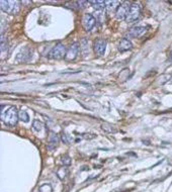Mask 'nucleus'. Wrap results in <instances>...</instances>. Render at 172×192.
I'll return each mask as SVG.
<instances>
[{
	"instance_id": "f3484780",
	"label": "nucleus",
	"mask_w": 172,
	"mask_h": 192,
	"mask_svg": "<svg viewBox=\"0 0 172 192\" xmlns=\"http://www.w3.org/2000/svg\"><path fill=\"white\" fill-rule=\"evenodd\" d=\"M89 4H91L96 10H101L105 7V1L102 0H91L89 1Z\"/></svg>"
},
{
	"instance_id": "423d86ee",
	"label": "nucleus",
	"mask_w": 172,
	"mask_h": 192,
	"mask_svg": "<svg viewBox=\"0 0 172 192\" xmlns=\"http://www.w3.org/2000/svg\"><path fill=\"white\" fill-rule=\"evenodd\" d=\"M95 24H96V20L94 19L92 14H84L83 15L82 26L86 32H90V30L95 26Z\"/></svg>"
},
{
	"instance_id": "a211bd4d",
	"label": "nucleus",
	"mask_w": 172,
	"mask_h": 192,
	"mask_svg": "<svg viewBox=\"0 0 172 192\" xmlns=\"http://www.w3.org/2000/svg\"><path fill=\"white\" fill-rule=\"evenodd\" d=\"M68 176V169L66 167H61L57 170V177L60 180H64Z\"/></svg>"
},
{
	"instance_id": "7ed1b4c3",
	"label": "nucleus",
	"mask_w": 172,
	"mask_h": 192,
	"mask_svg": "<svg viewBox=\"0 0 172 192\" xmlns=\"http://www.w3.org/2000/svg\"><path fill=\"white\" fill-rule=\"evenodd\" d=\"M140 16H141V6L139 4H137V3H133V4H131V7H130L126 21L128 24H132V22H135L136 20H138Z\"/></svg>"
},
{
	"instance_id": "aec40b11",
	"label": "nucleus",
	"mask_w": 172,
	"mask_h": 192,
	"mask_svg": "<svg viewBox=\"0 0 172 192\" xmlns=\"http://www.w3.org/2000/svg\"><path fill=\"white\" fill-rule=\"evenodd\" d=\"M18 117H20V120L21 121H24V122H29V115L24 109H21L20 112H18Z\"/></svg>"
},
{
	"instance_id": "2eb2a0df",
	"label": "nucleus",
	"mask_w": 172,
	"mask_h": 192,
	"mask_svg": "<svg viewBox=\"0 0 172 192\" xmlns=\"http://www.w3.org/2000/svg\"><path fill=\"white\" fill-rule=\"evenodd\" d=\"M80 51L84 57H86L89 54V41L86 38H82L80 41Z\"/></svg>"
},
{
	"instance_id": "f8f14e48",
	"label": "nucleus",
	"mask_w": 172,
	"mask_h": 192,
	"mask_svg": "<svg viewBox=\"0 0 172 192\" xmlns=\"http://www.w3.org/2000/svg\"><path fill=\"white\" fill-rule=\"evenodd\" d=\"M132 48H133V44L128 38H123V40H121L120 44H118V51L120 52H127Z\"/></svg>"
},
{
	"instance_id": "6e6552de",
	"label": "nucleus",
	"mask_w": 172,
	"mask_h": 192,
	"mask_svg": "<svg viewBox=\"0 0 172 192\" xmlns=\"http://www.w3.org/2000/svg\"><path fill=\"white\" fill-rule=\"evenodd\" d=\"M79 50H80V47H79L78 43L72 44L70 46V48L67 50L66 56H65V60H67V61H74L76 58H77V56H78Z\"/></svg>"
},
{
	"instance_id": "b1692460",
	"label": "nucleus",
	"mask_w": 172,
	"mask_h": 192,
	"mask_svg": "<svg viewBox=\"0 0 172 192\" xmlns=\"http://www.w3.org/2000/svg\"><path fill=\"white\" fill-rule=\"evenodd\" d=\"M61 161H62V163L64 164V166H70V165H71V162H72V161H71V158H70V157H69V156H64V157H62V160H61Z\"/></svg>"
},
{
	"instance_id": "39448f33",
	"label": "nucleus",
	"mask_w": 172,
	"mask_h": 192,
	"mask_svg": "<svg viewBox=\"0 0 172 192\" xmlns=\"http://www.w3.org/2000/svg\"><path fill=\"white\" fill-rule=\"evenodd\" d=\"M130 7H131V4L129 2H123L118 6L117 10L116 11V17L118 20H126V18L128 16Z\"/></svg>"
},
{
	"instance_id": "1a4fd4ad",
	"label": "nucleus",
	"mask_w": 172,
	"mask_h": 192,
	"mask_svg": "<svg viewBox=\"0 0 172 192\" xmlns=\"http://www.w3.org/2000/svg\"><path fill=\"white\" fill-rule=\"evenodd\" d=\"M148 29V26H144V25H138L135 26L130 29V32L128 33V37H141L146 33Z\"/></svg>"
},
{
	"instance_id": "20e7f679",
	"label": "nucleus",
	"mask_w": 172,
	"mask_h": 192,
	"mask_svg": "<svg viewBox=\"0 0 172 192\" xmlns=\"http://www.w3.org/2000/svg\"><path fill=\"white\" fill-rule=\"evenodd\" d=\"M66 53H67L66 47H65L63 44H57L55 47L52 49V51L50 52L49 57L54 60H60V59L65 58Z\"/></svg>"
},
{
	"instance_id": "dca6fc26",
	"label": "nucleus",
	"mask_w": 172,
	"mask_h": 192,
	"mask_svg": "<svg viewBox=\"0 0 172 192\" xmlns=\"http://www.w3.org/2000/svg\"><path fill=\"white\" fill-rule=\"evenodd\" d=\"M101 129L102 130H104L105 133H116L117 132V128L112 124H108V122H104V124H101Z\"/></svg>"
},
{
	"instance_id": "f257e3e1",
	"label": "nucleus",
	"mask_w": 172,
	"mask_h": 192,
	"mask_svg": "<svg viewBox=\"0 0 172 192\" xmlns=\"http://www.w3.org/2000/svg\"><path fill=\"white\" fill-rule=\"evenodd\" d=\"M18 112L15 106H6V110L1 108V120L6 125L15 126L20 120Z\"/></svg>"
},
{
	"instance_id": "0eeeda50",
	"label": "nucleus",
	"mask_w": 172,
	"mask_h": 192,
	"mask_svg": "<svg viewBox=\"0 0 172 192\" xmlns=\"http://www.w3.org/2000/svg\"><path fill=\"white\" fill-rule=\"evenodd\" d=\"M32 54H33V52L29 48H24V49H21V51L17 54L15 60L20 63H26L32 59V56H33Z\"/></svg>"
},
{
	"instance_id": "ddd939ff",
	"label": "nucleus",
	"mask_w": 172,
	"mask_h": 192,
	"mask_svg": "<svg viewBox=\"0 0 172 192\" xmlns=\"http://www.w3.org/2000/svg\"><path fill=\"white\" fill-rule=\"evenodd\" d=\"M120 4H121L120 1H117V0H109V1H105V8L108 12H112L114 10H117Z\"/></svg>"
},
{
	"instance_id": "f03ea898",
	"label": "nucleus",
	"mask_w": 172,
	"mask_h": 192,
	"mask_svg": "<svg viewBox=\"0 0 172 192\" xmlns=\"http://www.w3.org/2000/svg\"><path fill=\"white\" fill-rule=\"evenodd\" d=\"M0 7L2 11L8 14H16L20 8V1H11V0H1L0 1Z\"/></svg>"
},
{
	"instance_id": "412c9836",
	"label": "nucleus",
	"mask_w": 172,
	"mask_h": 192,
	"mask_svg": "<svg viewBox=\"0 0 172 192\" xmlns=\"http://www.w3.org/2000/svg\"><path fill=\"white\" fill-rule=\"evenodd\" d=\"M39 192H53V187L50 183L42 184L39 187Z\"/></svg>"
},
{
	"instance_id": "4468645a",
	"label": "nucleus",
	"mask_w": 172,
	"mask_h": 192,
	"mask_svg": "<svg viewBox=\"0 0 172 192\" xmlns=\"http://www.w3.org/2000/svg\"><path fill=\"white\" fill-rule=\"evenodd\" d=\"M93 17L96 20V22H98L99 24H102L105 21V12L103 11V9L95 10L93 13Z\"/></svg>"
},
{
	"instance_id": "4be33fe9",
	"label": "nucleus",
	"mask_w": 172,
	"mask_h": 192,
	"mask_svg": "<svg viewBox=\"0 0 172 192\" xmlns=\"http://www.w3.org/2000/svg\"><path fill=\"white\" fill-rule=\"evenodd\" d=\"M61 140H62V142L64 144H67V145H69L72 142V139L70 137L68 136V134H66L65 133H61Z\"/></svg>"
},
{
	"instance_id": "393cba45",
	"label": "nucleus",
	"mask_w": 172,
	"mask_h": 192,
	"mask_svg": "<svg viewBox=\"0 0 172 192\" xmlns=\"http://www.w3.org/2000/svg\"><path fill=\"white\" fill-rule=\"evenodd\" d=\"M76 4L78 5L79 8H85V7L89 4V1H85V0H80V1L76 2Z\"/></svg>"
},
{
	"instance_id": "9b49d317",
	"label": "nucleus",
	"mask_w": 172,
	"mask_h": 192,
	"mask_svg": "<svg viewBox=\"0 0 172 192\" xmlns=\"http://www.w3.org/2000/svg\"><path fill=\"white\" fill-rule=\"evenodd\" d=\"M60 142V139L58 137V134L55 133L54 132H51L50 133V136H49V144H48V149L50 151H53V150H55L57 148V146H58Z\"/></svg>"
},
{
	"instance_id": "5701e85b",
	"label": "nucleus",
	"mask_w": 172,
	"mask_h": 192,
	"mask_svg": "<svg viewBox=\"0 0 172 192\" xmlns=\"http://www.w3.org/2000/svg\"><path fill=\"white\" fill-rule=\"evenodd\" d=\"M0 45H1V52L4 51V49H6L7 46H8V44H7V40L4 37V36H3V33H1V40H0Z\"/></svg>"
},
{
	"instance_id": "9d476101",
	"label": "nucleus",
	"mask_w": 172,
	"mask_h": 192,
	"mask_svg": "<svg viewBox=\"0 0 172 192\" xmlns=\"http://www.w3.org/2000/svg\"><path fill=\"white\" fill-rule=\"evenodd\" d=\"M105 49H106V41L102 38H99L94 44V51L95 53L99 56L104 55L105 53Z\"/></svg>"
},
{
	"instance_id": "6ab92c4d",
	"label": "nucleus",
	"mask_w": 172,
	"mask_h": 192,
	"mask_svg": "<svg viewBox=\"0 0 172 192\" xmlns=\"http://www.w3.org/2000/svg\"><path fill=\"white\" fill-rule=\"evenodd\" d=\"M33 129L36 130V132H42L44 129V124L39 120H34L33 121Z\"/></svg>"
}]
</instances>
